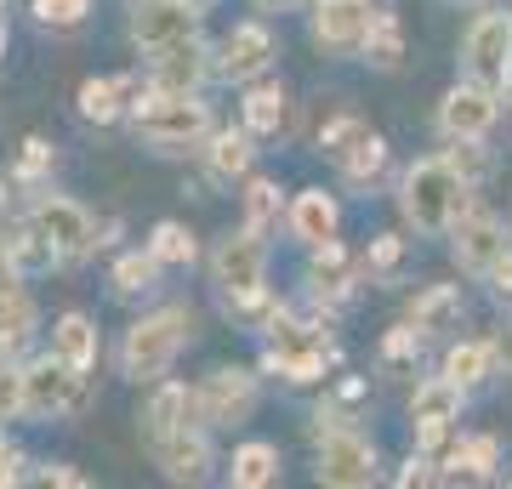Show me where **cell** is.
I'll list each match as a JSON object with an SVG mask.
<instances>
[{
    "label": "cell",
    "mask_w": 512,
    "mask_h": 489,
    "mask_svg": "<svg viewBox=\"0 0 512 489\" xmlns=\"http://www.w3.org/2000/svg\"><path fill=\"white\" fill-rule=\"evenodd\" d=\"M450 256L467 279H495V268L512 256V234L507 222L490 217V211H467V217L450 228Z\"/></svg>",
    "instance_id": "cell-9"
},
{
    "label": "cell",
    "mask_w": 512,
    "mask_h": 489,
    "mask_svg": "<svg viewBox=\"0 0 512 489\" xmlns=\"http://www.w3.org/2000/svg\"><path fill=\"white\" fill-rule=\"evenodd\" d=\"M211 279H217V290L228 296L234 313H262L268 308V239L256 234L251 222L228 228L211 245Z\"/></svg>",
    "instance_id": "cell-4"
},
{
    "label": "cell",
    "mask_w": 512,
    "mask_h": 489,
    "mask_svg": "<svg viewBox=\"0 0 512 489\" xmlns=\"http://www.w3.org/2000/svg\"><path fill=\"white\" fill-rule=\"evenodd\" d=\"M137 421H143L148 444H160V438H171L177 427L194 421V393H188L183 381H154V393H148V404H143Z\"/></svg>",
    "instance_id": "cell-21"
},
{
    "label": "cell",
    "mask_w": 512,
    "mask_h": 489,
    "mask_svg": "<svg viewBox=\"0 0 512 489\" xmlns=\"http://www.w3.org/2000/svg\"><path fill=\"white\" fill-rule=\"evenodd\" d=\"M160 273H165V262L154 251H126L120 256V262H114V290H120V296H137V290H154L160 285Z\"/></svg>",
    "instance_id": "cell-32"
},
{
    "label": "cell",
    "mask_w": 512,
    "mask_h": 489,
    "mask_svg": "<svg viewBox=\"0 0 512 489\" xmlns=\"http://www.w3.org/2000/svg\"><path fill=\"white\" fill-rule=\"evenodd\" d=\"M239 114H245V131H251V137H279V131L291 126V97H285L279 80H251Z\"/></svg>",
    "instance_id": "cell-22"
},
{
    "label": "cell",
    "mask_w": 512,
    "mask_h": 489,
    "mask_svg": "<svg viewBox=\"0 0 512 489\" xmlns=\"http://www.w3.org/2000/svg\"><path fill=\"white\" fill-rule=\"evenodd\" d=\"M256 12H296V6H302V0H251Z\"/></svg>",
    "instance_id": "cell-43"
},
{
    "label": "cell",
    "mask_w": 512,
    "mask_h": 489,
    "mask_svg": "<svg viewBox=\"0 0 512 489\" xmlns=\"http://www.w3.org/2000/svg\"><path fill=\"white\" fill-rule=\"evenodd\" d=\"M359 52H365V63H376V69H399V57H404V29H399V18H393V12H376Z\"/></svg>",
    "instance_id": "cell-30"
},
{
    "label": "cell",
    "mask_w": 512,
    "mask_h": 489,
    "mask_svg": "<svg viewBox=\"0 0 512 489\" xmlns=\"http://www.w3.org/2000/svg\"><path fill=\"white\" fill-rule=\"evenodd\" d=\"M376 6L370 0H313V40L325 52H359L370 35Z\"/></svg>",
    "instance_id": "cell-16"
},
{
    "label": "cell",
    "mask_w": 512,
    "mask_h": 489,
    "mask_svg": "<svg viewBox=\"0 0 512 489\" xmlns=\"http://www.w3.org/2000/svg\"><path fill=\"white\" fill-rule=\"evenodd\" d=\"M200 160H205V177H211V182L251 177V160H256L251 131H211V137H205V148H200Z\"/></svg>",
    "instance_id": "cell-23"
},
{
    "label": "cell",
    "mask_w": 512,
    "mask_h": 489,
    "mask_svg": "<svg viewBox=\"0 0 512 489\" xmlns=\"http://www.w3.org/2000/svg\"><path fill=\"white\" fill-rule=\"evenodd\" d=\"M461 74L478 80V86H507L512 74V12H478L461 35Z\"/></svg>",
    "instance_id": "cell-6"
},
{
    "label": "cell",
    "mask_w": 512,
    "mask_h": 489,
    "mask_svg": "<svg viewBox=\"0 0 512 489\" xmlns=\"http://www.w3.org/2000/svg\"><path fill=\"white\" fill-rule=\"evenodd\" d=\"M228 484L234 489H274L279 484V450L268 444V438L239 444L234 461H228Z\"/></svg>",
    "instance_id": "cell-26"
},
{
    "label": "cell",
    "mask_w": 512,
    "mask_h": 489,
    "mask_svg": "<svg viewBox=\"0 0 512 489\" xmlns=\"http://www.w3.org/2000/svg\"><path fill=\"white\" fill-rule=\"evenodd\" d=\"M35 478H40V484H86V478H80V472H69L63 461H52V467H40Z\"/></svg>",
    "instance_id": "cell-41"
},
{
    "label": "cell",
    "mask_w": 512,
    "mask_h": 489,
    "mask_svg": "<svg viewBox=\"0 0 512 489\" xmlns=\"http://www.w3.org/2000/svg\"><path fill=\"white\" fill-rule=\"evenodd\" d=\"M148 251L160 256L165 268H188V262L200 256V245H194V234H188L183 222H160V228L148 234Z\"/></svg>",
    "instance_id": "cell-34"
},
{
    "label": "cell",
    "mask_w": 512,
    "mask_h": 489,
    "mask_svg": "<svg viewBox=\"0 0 512 489\" xmlns=\"http://www.w3.org/2000/svg\"><path fill=\"white\" fill-rule=\"evenodd\" d=\"M194 6H200V12H205V6H211V0H194Z\"/></svg>",
    "instance_id": "cell-46"
},
{
    "label": "cell",
    "mask_w": 512,
    "mask_h": 489,
    "mask_svg": "<svg viewBox=\"0 0 512 489\" xmlns=\"http://www.w3.org/2000/svg\"><path fill=\"white\" fill-rule=\"evenodd\" d=\"M285 228H291V239L302 251H319V245H330L342 234V205L325 188H302L291 200V211H285Z\"/></svg>",
    "instance_id": "cell-19"
},
{
    "label": "cell",
    "mask_w": 512,
    "mask_h": 489,
    "mask_svg": "<svg viewBox=\"0 0 512 489\" xmlns=\"http://www.w3.org/2000/svg\"><path fill=\"white\" fill-rule=\"evenodd\" d=\"M404 268V239L399 234H376L365 251V273L370 279H393V273Z\"/></svg>",
    "instance_id": "cell-38"
},
{
    "label": "cell",
    "mask_w": 512,
    "mask_h": 489,
    "mask_svg": "<svg viewBox=\"0 0 512 489\" xmlns=\"http://www.w3.org/2000/svg\"><path fill=\"white\" fill-rule=\"evenodd\" d=\"M200 35V6L194 0H137L131 6V40L154 52V46H171V40Z\"/></svg>",
    "instance_id": "cell-15"
},
{
    "label": "cell",
    "mask_w": 512,
    "mask_h": 489,
    "mask_svg": "<svg viewBox=\"0 0 512 489\" xmlns=\"http://www.w3.org/2000/svg\"><path fill=\"white\" fill-rule=\"evenodd\" d=\"M495 290H501V302H512V256L495 268Z\"/></svg>",
    "instance_id": "cell-42"
},
{
    "label": "cell",
    "mask_w": 512,
    "mask_h": 489,
    "mask_svg": "<svg viewBox=\"0 0 512 489\" xmlns=\"http://www.w3.org/2000/svg\"><path fill=\"white\" fill-rule=\"evenodd\" d=\"M52 353L69 364V370L86 376V370L97 364V325L86 319V313H63V319L52 325Z\"/></svg>",
    "instance_id": "cell-25"
},
{
    "label": "cell",
    "mask_w": 512,
    "mask_h": 489,
    "mask_svg": "<svg viewBox=\"0 0 512 489\" xmlns=\"http://www.w3.org/2000/svg\"><path fill=\"white\" fill-rule=\"evenodd\" d=\"M0 57H6V23H0Z\"/></svg>",
    "instance_id": "cell-45"
},
{
    "label": "cell",
    "mask_w": 512,
    "mask_h": 489,
    "mask_svg": "<svg viewBox=\"0 0 512 489\" xmlns=\"http://www.w3.org/2000/svg\"><path fill=\"white\" fill-rule=\"evenodd\" d=\"M188 342H194V308L143 313V319L126 330V342H120V370H126V381H137V387H154V381L171 376V364L183 359Z\"/></svg>",
    "instance_id": "cell-3"
},
{
    "label": "cell",
    "mask_w": 512,
    "mask_h": 489,
    "mask_svg": "<svg viewBox=\"0 0 512 489\" xmlns=\"http://www.w3.org/2000/svg\"><path fill=\"white\" fill-rule=\"evenodd\" d=\"M495 342H456L450 353H444V376L461 381V387H478V381L495 376Z\"/></svg>",
    "instance_id": "cell-28"
},
{
    "label": "cell",
    "mask_w": 512,
    "mask_h": 489,
    "mask_svg": "<svg viewBox=\"0 0 512 489\" xmlns=\"http://www.w3.org/2000/svg\"><path fill=\"white\" fill-rule=\"evenodd\" d=\"M461 313H467V302H461L456 285H427L416 302H410V325H416L421 336H439V330L461 325Z\"/></svg>",
    "instance_id": "cell-24"
},
{
    "label": "cell",
    "mask_w": 512,
    "mask_h": 489,
    "mask_svg": "<svg viewBox=\"0 0 512 489\" xmlns=\"http://www.w3.org/2000/svg\"><path fill=\"white\" fill-rule=\"evenodd\" d=\"M23 387H29V421H57V416H69L74 404H80L86 376L69 370L57 353H46V359H35L29 370H23Z\"/></svg>",
    "instance_id": "cell-14"
},
{
    "label": "cell",
    "mask_w": 512,
    "mask_h": 489,
    "mask_svg": "<svg viewBox=\"0 0 512 489\" xmlns=\"http://www.w3.org/2000/svg\"><path fill=\"white\" fill-rule=\"evenodd\" d=\"M23 455L18 450H12V444H6V438H0V484H18V478H23Z\"/></svg>",
    "instance_id": "cell-40"
},
{
    "label": "cell",
    "mask_w": 512,
    "mask_h": 489,
    "mask_svg": "<svg viewBox=\"0 0 512 489\" xmlns=\"http://www.w3.org/2000/svg\"><path fill=\"white\" fill-rule=\"evenodd\" d=\"M461 399H467V387H461V381H450L444 370H439V376H427L416 393H410V427H416V450L421 455H433L444 438L456 433Z\"/></svg>",
    "instance_id": "cell-12"
},
{
    "label": "cell",
    "mask_w": 512,
    "mask_h": 489,
    "mask_svg": "<svg viewBox=\"0 0 512 489\" xmlns=\"http://www.w3.org/2000/svg\"><path fill=\"white\" fill-rule=\"evenodd\" d=\"M268 364H274L285 381H296V387L319 381L325 364H330V330L296 325L291 313H274V319H268Z\"/></svg>",
    "instance_id": "cell-5"
},
{
    "label": "cell",
    "mask_w": 512,
    "mask_h": 489,
    "mask_svg": "<svg viewBox=\"0 0 512 489\" xmlns=\"http://www.w3.org/2000/svg\"><path fill=\"white\" fill-rule=\"evenodd\" d=\"M35 330H40L35 296L23 290L18 273H6V279H0V359H18L23 347L35 342Z\"/></svg>",
    "instance_id": "cell-20"
},
{
    "label": "cell",
    "mask_w": 512,
    "mask_h": 489,
    "mask_svg": "<svg viewBox=\"0 0 512 489\" xmlns=\"http://www.w3.org/2000/svg\"><path fill=\"white\" fill-rule=\"evenodd\" d=\"M29 416V387H23V364L18 359H0V427L6 421Z\"/></svg>",
    "instance_id": "cell-37"
},
{
    "label": "cell",
    "mask_w": 512,
    "mask_h": 489,
    "mask_svg": "<svg viewBox=\"0 0 512 489\" xmlns=\"http://www.w3.org/2000/svg\"><path fill=\"white\" fill-rule=\"evenodd\" d=\"M365 137H370V126L359 120V114H336V120H325V126H319V154H330V160L342 165L353 148L365 143Z\"/></svg>",
    "instance_id": "cell-33"
},
{
    "label": "cell",
    "mask_w": 512,
    "mask_h": 489,
    "mask_svg": "<svg viewBox=\"0 0 512 489\" xmlns=\"http://www.w3.org/2000/svg\"><path fill=\"white\" fill-rule=\"evenodd\" d=\"M29 222H35L40 234H46V245L57 251V268H74V262H86V256L103 245L92 211H86L80 200H63V194H40L35 211H29Z\"/></svg>",
    "instance_id": "cell-7"
},
{
    "label": "cell",
    "mask_w": 512,
    "mask_h": 489,
    "mask_svg": "<svg viewBox=\"0 0 512 489\" xmlns=\"http://www.w3.org/2000/svg\"><path fill=\"white\" fill-rule=\"evenodd\" d=\"M154 461H160V472L171 484H205L217 455H211V438H205L200 421H188V427H177L171 438L154 444Z\"/></svg>",
    "instance_id": "cell-17"
},
{
    "label": "cell",
    "mask_w": 512,
    "mask_h": 489,
    "mask_svg": "<svg viewBox=\"0 0 512 489\" xmlns=\"http://www.w3.org/2000/svg\"><path fill=\"white\" fill-rule=\"evenodd\" d=\"M467 205H473V182L456 171L450 154H427V160H416L399 177V217L410 222L421 239L450 234V228L467 217Z\"/></svg>",
    "instance_id": "cell-1"
},
{
    "label": "cell",
    "mask_w": 512,
    "mask_h": 489,
    "mask_svg": "<svg viewBox=\"0 0 512 489\" xmlns=\"http://www.w3.org/2000/svg\"><path fill=\"white\" fill-rule=\"evenodd\" d=\"M501 97H507V103H512V74H507V86H501Z\"/></svg>",
    "instance_id": "cell-44"
},
{
    "label": "cell",
    "mask_w": 512,
    "mask_h": 489,
    "mask_svg": "<svg viewBox=\"0 0 512 489\" xmlns=\"http://www.w3.org/2000/svg\"><path fill=\"white\" fill-rule=\"evenodd\" d=\"M256 416V376L239 364H222L194 387V421L200 427H245Z\"/></svg>",
    "instance_id": "cell-8"
},
{
    "label": "cell",
    "mask_w": 512,
    "mask_h": 489,
    "mask_svg": "<svg viewBox=\"0 0 512 489\" xmlns=\"http://www.w3.org/2000/svg\"><path fill=\"white\" fill-rule=\"evenodd\" d=\"M80 114H86V120H97V126H109V120L131 114L126 80H86V86H80Z\"/></svg>",
    "instance_id": "cell-31"
},
{
    "label": "cell",
    "mask_w": 512,
    "mask_h": 489,
    "mask_svg": "<svg viewBox=\"0 0 512 489\" xmlns=\"http://www.w3.org/2000/svg\"><path fill=\"white\" fill-rule=\"evenodd\" d=\"M92 12V0H35V23L40 29H80Z\"/></svg>",
    "instance_id": "cell-39"
},
{
    "label": "cell",
    "mask_w": 512,
    "mask_h": 489,
    "mask_svg": "<svg viewBox=\"0 0 512 489\" xmlns=\"http://www.w3.org/2000/svg\"><path fill=\"white\" fill-rule=\"evenodd\" d=\"M376 444L365 433H353V427H330L319 438V461H313V478L330 489H365L376 484Z\"/></svg>",
    "instance_id": "cell-10"
},
{
    "label": "cell",
    "mask_w": 512,
    "mask_h": 489,
    "mask_svg": "<svg viewBox=\"0 0 512 489\" xmlns=\"http://www.w3.org/2000/svg\"><path fill=\"white\" fill-rule=\"evenodd\" d=\"M444 467H450V472H439V478H450V484H478V478H490V467H495V438H461Z\"/></svg>",
    "instance_id": "cell-29"
},
{
    "label": "cell",
    "mask_w": 512,
    "mask_h": 489,
    "mask_svg": "<svg viewBox=\"0 0 512 489\" xmlns=\"http://www.w3.org/2000/svg\"><path fill=\"white\" fill-rule=\"evenodd\" d=\"M245 222H251L256 234H268L279 222V182L268 177H251L245 182Z\"/></svg>",
    "instance_id": "cell-36"
},
{
    "label": "cell",
    "mask_w": 512,
    "mask_h": 489,
    "mask_svg": "<svg viewBox=\"0 0 512 489\" xmlns=\"http://www.w3.org/2000/svg\"><path fill=\"white\" fill-rule=\"evenodd\" d=\"M382 171H387V143L376 137V131H370L365 143H359L348 160H342V177H348L353 188H365V182H376Z\"/></svg>",
    "instance_id": "cell-35"
},
{
    "label": "cell",
    "mask_w": 512,
    "mask_h": 489,
    "mask_svg": "<svg viewBox=\"0 0 512 489\" xmlns=\"http://www.w3.org/2000/svg\"><path fill=\"white\" fill-rule=\"evenodd\" d=\"M279 63V40L268 23H234L217 46V74L234 80V86H251V80H268V69Z\"/></svg>",
    "instance_id": "cell-13"
},
{
    "label": "cell",
    "mask_w": 512,
    "mask_h": 489,
    "mask_svg": "<svg viewBox=\"0 0 512 489\" xmlns=\"http://www.w3.org/2000/svg\"><path fill=\"white\" fill-rule=\"evenodd\" d=\"M205 74H211V52L194 35L148 52V86H160V91H200Z\"/></svg>",
    "instance_id": "cell-18"
},
{
    "label": "cell",
    "mask_w": 512,
    "mask_h": 489,
    "mask_svg": "<svg viewBox=\"0 0 512 489\" xmlns=\"http://www.w3.org/2000/svg\"><path fill=\"white\" fill-rule=\"evenodd\" d=\"M131 126L154 154H200L205 137H211V109L200 103V91L148 86V97L131 103Z\"/></svg>",
    "instance_id": "cell-2"
},
{
    "label": "cell",
    "mask_w": 512,
    "mask_h": 489,
    "mask_svg": "<svg viewBox=\"0 0 512 489\" xmlns=\"http://www.w3.org/2000/svg\"><path fill=\"white\" fill-rule=\"evenodd\" d=\"M495 120H501V91H495V86H478V80L461 74L456 86L444 91L439 137H450V143H484Z\"/></svg>",
    "instance_id": "cell-11"
},
{
    "label": "cell",
    "mask_w": 512,
    "mask_h": 489,
    "mask_svg": "<svg viewBox=\"0 0 512 489\" xmlns=\"http://www.w3.org/2000/svg\"><path fill=\"white\" fill-rule=\"evenodd\" d=\"M308 285L319 290V296H330V302H342L353 290V256L330 239V245H319L313 251V268H308Z\"/></svg>",
    "instance_id": "cell-27"
},
{
    "label": "cell",
    "mask_w": 512,
    "mask_h": 489,
    "mask_svg": "<svg viewBox=\"0 0 512 489\" xmlns=\"http://www.w3.org/2000/svg\"><path fill=\"white\" fill-rule=\"evenodd\" d=\"M450 6H461V0H450Z\"/></svg>",
    "instance_id": "cell-47"
}]
</instances>
